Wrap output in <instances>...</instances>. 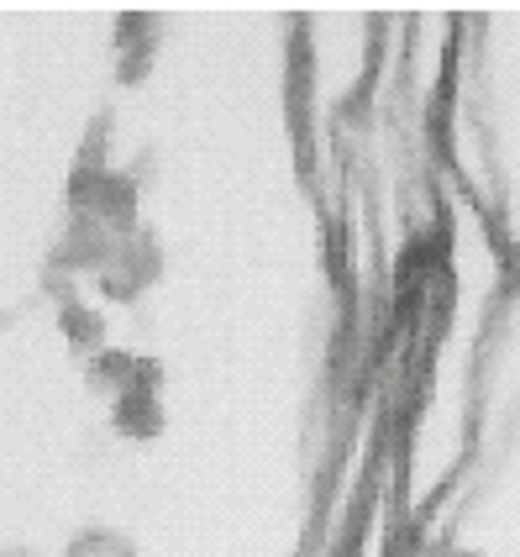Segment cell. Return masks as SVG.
Returning a JSON list of instances; mask_svg holds the SVG:
<instances>
[{"instance_id":"1","label":"cell","mask_w":520,"mask_h":557,"mask_svg":"<svg viewBox=\"0 0 520 557\" xmlns=\"http://www.w3.org/2000/svg\"><path fill=\"white\" fill-rule=\"evenodd\" d=\"M85 389L95 400H106V410H126L137 400H163V369L148 352L106 347L95 363H85Z\"/></svg>"},{"instance_id":"2","label":"cell","mask_w":520,"mask_h":557,"mask_svg":"<svg viewBox=\"0 0 520 557\" xmlns=\"http://www.w3.org/2000/svg\"><path fill=\"white\" fill-rule=\"evenodd\" d=\"M59 332H63V342H69V352H74V358H85V363H95V358L111 347V342H106V315L90 310V306H79V300H69V306H63Z\"/></svg>"},{"instance_id":"3","label":"cell","mask_w":520,"mask_h":557,"mask_svg":"<svg viewBox=\"0 0 520 557\" xmlns=\"http://www.w3.org/2000/svg\"><path fill=\"white\" fill-rule=\"evenodd\" d=\"M63 557H137V542L111 527H90L63 542Z\"/></svg>"}]
</instances>
